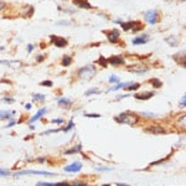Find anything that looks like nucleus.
Wrapping results in <instances>:
<instances>
[{"mask_svg": "<svg viewBox=\"0 0 186 186\" xmlns=\"http://www.w3.org/2000/svg\"><path fill=\"white\" fill-rule=\"evenodd\" d=\"M114 121L119 124H128V125H134L139 122V115L132 112H123L119 115L114 118Z\"/></svg>", "mask_w": 186, "mask_h": 186, "instance_id": "nucleus-1", "label": "nucleus"}, {"mask_svg": "<svg viewBox=\"0 0 186 186\" xmlns=\"http://www.w3.org/2000/svg\"><path fill=\"white\" fill-rule=\"evenodd\" d=\"M96 74H97V70L93 65H87V66H84V67L78 70V77H81L82 80L89 81L94 77Z\"/></svg>", "mask_w": 186, "mask_h": 186, "instance_id": "nucleus-2", "label": "nucleus"}, {"mask_svg": "<svg viewBox=\"0 0 186 186\" xmlns=\"http://www.w3.org/2000/svg\"><path fill=\"white\" fill-rule=\"evenodd\" d=\"M144 18L147 20L148 24L150 25H155L158 21H159V13L156 9H151V10H148L144 13Z\"/></svg>", "mask_w": 186, "mask_h": 186, "instance_id": "nucleus-3", "label": "nucleus"}, {"mask_svg": "<svg viewBox=\"0 0 186 186\" xmlns=\"http://www.w3.org/2000/svg\"><path fill=\"white\" fill-rule=\"evenodd\" d=\"M15 176H20V175H44V176H56L54 173H47V171H37V170H21L18 173H13Z\"/></svg>", "mask_w": 186, "mask_h": 186, "instance_id": "nucleus-4", "label": "nucleus"}, {"mask_svg": "<svg viewBox=\"0 0 186 186\" xmlns=\"http://www.w3.org/2000/svg\"><path fill=\"white\" fill-rule=\"evenodd\" d=\"M106 35H107V39H108V41L111 42V44H117V42L119 41L121 32H119V30L113 29V30H109V31H107Z\"/></svg>", "mask_w": 186, "mask_h": 186, "instance_id": "nucleus-5", "label": "nucleus"}, {"mask_svg": "<svg viewBox=\"0 0 186 186\" xmlns=\"http://www.w3.org/2000/svg\"><path fill=\"white\" fill-rule=\"evenodd\" d=\"M128 70L130 72H134V73H138V74H143V73H145L148 72V66H145L144 63H137L135 66H130L128 67Z\"/></svg>", "mask_w": 186, "mask_h": 186, "instance_id": "nucleus-6", "label": "nucleus"}, {"mask_svg": "<svg viewBox=\"0 0 186 186\" xmlns=\"http://www.w3.org/2000/svg\"><path fill=\"white\" fill-rule=\"evenodd\" d=\"M107 62L109 65H113V66H119V65H124L125 60H124V57H122L121 55H113V56L107 58Z\"/></svg>", "mask_w": 186, "mask_h": 186, "instance_id": "nucleus-7", "label": "nucleus"}, {"mask_svg": "<svg viewBox=\"0 0 186 186\" xmlns=\"http://www.w3.org/2000/svg\"><path fill=\"white\" fill-rule=\"evenodd\" d=\"M50 39H51L52 44L55 46H57V47H66L67 45H68V41H67L66 39H63V37H58V36L52 35V36H50Z\"/></svg>", "mask_w": 186, "mask_h": 186, "instance_id": "nucleus-8", "label": "nucleus"}, {"mask_svg": "<svg viewBox=\"0 0 186 186\" xmlns=\"http://www.w3.org/2000/svg\"><path fill=\"white\" fill-rule=\"evenodd\" d=\"M81 169H82V163L74 161V163H72L71 165L65 166V171H67V173H78Z\"/></svg>", "mask_w": 186, "mask_h": 186, "instance_id": "nucleus-9", "label": "nucleus"}, {"mask_svg": "<svg viewBox=\"0 0 186 186\" xmlns=\"http://www.w3.org/2000/svg\"><path fill=\"white\" fill-rule=\"evenodd\" d=\"M149 40H150L149 35H147V33H141L140 36H137L133 40V44L134 45H144V44H148Z\"/></svg>", "mask_w": 186, "mask_h": 186, "instance_id": "nucleus-10", "label": "nucleus"}, {"mask_svg": "<svg viewBox=\"0 0 186 186\" xmlns=\"http://www.w3.org/2000/svg\"><path fill=\"white\" fill-rule=\"evenodd\" d=\"M155 93L154 92H143V93H135L134 98L135 99H139V100H148L151 97H154Z\"/></svg>", "mask_w": 186, "mask_h": 186, "instance_id": "nucleus-11", "label": "nucleus"}, {"mask_svg": "<svg viewBox=\"0 0 186 186\" xmlns=\"http://www.w3.org/2000/svg\"><path fill=\"white\" fill-rule=\"evenodd\" d=\"M72 4L81 7V9H91L92 7V5L89 4L88 0H72Z\"/></svg>", "mask_w": 186, "mask_h": 186, "instance_id": "nucleus-12", "label": "nucleus"}, {"mask_svg": "<svg viewBox=\"0 0 186 186\" xmlns=\"http://www.w3.org/2000/svg\"><path fill=\"white\" fill-rule=\"evenodd\" d=\"M147 133H151V134H164L165 129L161 128V126H149V128L145 129Z\"/></svg>", "mask_w": 186, "mask_h": 186, "instance_id": "nucleus-13", "label": "nucleus"}, {"mask_svg": "<svg viewBox=\"0 0 186 186\" xmlns=\"http://www.w3.org/2000/svg\"><path fill=\"white\" fill-rule=\"evenodd\" d=\"M15 115L14 111H0V121H4V119H10Z\"/></svg>", "mask_w": 186, "mask_h": 186, "instance_id": "nucleus-14", "label": "nucleus"}, {"mask_svg": "<svg viewBox=\"0 0 186 186\" xmlns=\"http://www.w3.org/2000/svg\"><path fill=\"white\" fill-rule=\"evenodd\" d=\"M46 112H47V109H46L45 107H44V108H41V109H39V111H37V113H36L35 115H33V117L31 118L29 123H35V122H36L37 119H40V118H41L42 115H44Z\"/></svg>", "mask_w": 186, "mask_h": 186, "instance_id": "nucleus-15", "label": "nucleus"}, {"mask_svg": "<svg viewBox=\"0 0 186 186\" xmlns=\"http://www.w3.org/2000/svg\"><path fill=\"white\" fill-rule=\"evenodd\" d=\"M58 106L63 108H68L72 106V100H70L68 98H60L58 99Z\"/></svg>", "mask_w": 186, "mask_h": 186, "instance_id": "nucleus-16", "label": "nucleus"}, {"mask_svg": "<svg viewBox=\"0 0 186 186\" xmlns=\"http://www.w3.org/2000/svg\"><path fill=\"white\" fill-rule=\"evenodd\" d=\"M81 150H82V145L78 144V145H76L74 148H71L68 150H66L65 154L66 155H72V154H76V153H81Z\"/></svg>", "mask_w": 186, "mask_h": 186, "instance_id": "nucleus-17", "label": "nucleus"}, {"mask_svg": "<svg viewBox=\"0 0 186 186\" xmlns=\"http://www.w3.org/2000/svg\"><path fill=\"white\" fill-rule=\"evenodd\" d=\"M119 25L122 26V29H123L124 31H129V30H132V29H133L134 21H128V22H123V21H122Z\"/></svg>", "mask_w": 186, "mask_h": 186, "instance_id": "nucleus-18", "label": "nucleus"}, {"mask_svg": "<svg viewBox=\"0 0 186 186\" xmlns=\"http://www.w3.org/2000/svg\"><path fill=\"white\" fill-rule=\"evenodd\" d=\"M140 88V83H135V82H129V84L125 87V89L128 91H138Z\"/></svg>", "mask_w": 186, "mask_h": 186, "instance_id": "nucleus-19", "label": "nucleus"}, {"mask_svg": "<svg viewBox=\"0 0 186 186\" xmlns=\"http://www.w3.org/2000/svg\"><path fill=\"white\" fill-rule=\"evenodd\" d=\"M99 93H102V92H100V89L99 88H89L88 91H86V93H84V96H92V94H99Z\"/></svg>", "mask_w": 186, "mask_h": 186, "instance_id": "nucleus-20", "label": "nucleus"}, {"mask_svg": "<svg viewBox=\"0 0 186 186\" xmlns=\"http://www.w3.org/2000/svg\"><path fill=\"white\" fill-rule=\"evenodd\" d=\"M149 82H150V84H153V87H154V88H160V87L163 86L161 81H160L159 78H151Z\"/></svg>", "mask_w": 186, "mask_h": 186, "instance_id": "nucleus-21", "label": "nucleus"}, {"mask_svg": "<svg viewBox=\"0 0 186 186\" xmlns=\"http://www.w3.org/2000/svg\"><path fill=\"white\" fill-rule=\"evenodd\" d=\"M165 41L167 42L170 46H177V41H176V39H175V36H169V37H166L165 39Z\"/></svg>", "mask_w": 186, "mask_h": 186, "instance_id": "nucleus-22", "label": "nucleus"}, {"mask_svg": "<svg viewBox=\"0 0 186 186\" xmlns=\"http://www.w3.org/2000/svg\"><path fill=\"white\" fill-rule=\"evenodd\" d=\"M45 94H39V93H33V94H32V100H33V102H37V100H41V102H42V100H45Z\"/></svg>", "mask_w": 186, "mask_h": 186, "instance_id": "nucleus-23", "label": "nucleus"}, {"mask_svg": "<svg viewBox=\"0 0 186 186\" xmlns=\"http://www.w3.org/2000/svg\"><path fill=\"white\" fill-rule=\"evenodd\" d=\"M62 66H65V67H67V66H70L71 63H72V57L71 56H65L63 58H62Z\"/></svg>", "mask_w": 186, "mask_h": 186, "instance_id": "nucleus-24", "label": "nucleus"}, {"mask_svg": "<svg viewBox=\"0 0 186 186\" xmlns=\"http://www.w3.org/2000/svg\"><path fill=\"white\" fill-rule=\"evenodd\" d=\"M97 63L98 65H100V66H103V67H107V65H108V62H107V58H104L103 56H100L98 60H97Z\"/></svg>", "mask_w": 186, "mask_h": 186, "instance_id": "nucleus-25", "label": "nucleus"}, {"mask_svg": "<svg viewBox=\"0 0 186 186\" xmlns=\"http://www.w3.org/2000/svg\"><path fill=\"white\" fill-rule=\"evenodd\" d=\"M73 126H74V123H73V121H70V122H68V125H67L66 128L61 129V130H62V132H65V133H67V132H68L71 128H73Z\"/></svg>", "mask_w": 186, "mask_h": 186, "instance_id": "nucleus-26", "label": "nucleus"}, {"mask_svg": "<svg viewBox=\"0 0 186 186\" xmlns=\"http://www.w3.org/2000/svg\"><path fill=\"white\" fill-rule=\"evenodd\" d=\"M16 62H18V61H16ZM16 62H11V61H1V60H0V65H7V66H10V67H19V66L14 65V63H16Z\"/></svg>", "mask_w": 186, "mask_h": 186, "instance_id": "nucleus-27", "label": "nucleus"}, {"mask_svg": "<svg viewBox=\"0 0 186 186\" xmlns=\"http://www.w3.org/2000/svg\"><path fill=\"white\" fill-rule=\"evenodd\" d=\"M40 84H41V86H44V87H52L54 86L52 81H42Z\"/></svg>", "mask_w": 186, "mask_h": 186, "instance_id": "nucleus-28", "label": "nucleus"}, {"mask_svg": "<svg viewBox=\"0 0 186 186\" xmlns=\"http://www.w3.org/2000/svg\"><path fill=\"white\" fill-rule=\"evenodd\" d=\"M185 119H186V117H185V114H184L182 118H180V119L177 121V124H179L180 126H182V129H185Z\"/></svg>", "mask_w": 186, "mask_h": 186, "instance_id": "nucleus-29", "label": "nucleus"}, {"mask_svg": "<svg viewBox=\"0 0 186 186\" xmlns=\"http://www.w3.org/2000/svg\"><path fill=\"white\" fill-rule=\"evenodd\" d=\"M109 82L111 83H118L119 82V77H118V76H111V77H109Z\"/></svg>", "mask_w": 186, "mask_h": 186, "instance_id": "nucleus-30", "label": "nucleus"}, {"mask_svg": "<svg viewBox=\"0 0 186 186\" xmlns=\"http://www.w3.org/2000/svg\"><path fill=\"white\" fill-rule=\"evenodd\" d=\"M36 186H56V184H52V182H37Z\"/></svg>", "mask_w": 186, "mask_h": 186, "instance_id": "nucleus-31", "label": "nucleus"}, {"mask_svg": "<svg viewBox=\"0 0 186 186\" xmlns=\"http://www.w3.org/2000/svg\"><path fill=\"white\" fill-rule=\"evenodd\" d=\"M51 123H54V124H63L65 121L62 119V118H57V119H52Z\"/></svg>", "mask_w": 186, "mask_h": 186, "instance_id": "nucleus-32", "label": "nucleus"}, {"mask_svg": "<svg viewBox=\"0 0 186 186\" xmlns=\"http://www.w3.org/2000/svg\"><path fill=\"white\" fill-rule=\"evenodd\" d=\"M84 115H86L87 118H99L100 117V114H91V113H86V114H84Z\"/></svg>", "mask_w": 186, "mask_h": 186, "instance_id": "nucleus-33", "label": "nucleus"}, {"mask_svg": "<svg viewBox=\"0 0 186 186\" xmlns=\"http://www.w3.org/2000/svg\"><path fill=\"white\" fill-rule=\"evenodd\" d=\"M3 100L6 103H14V98H10V97H4Z\"/></svg>", "mask_w": 186, "mask_h": 186, "instance_id": "nucleus-34", "label": "nucleus"}, {"mask_svg": "<svg viewBox=\"0 0 186 186\" xmlns=\"http://www.w3.org/2000/svg\"><path fill=\"white\" fill-rule=\"evenodd\" d=\"M141 115H144V117H151V118L156 117L155 114H153V113H149V112H141Z\"/></svg>", "mask_w": 186, "mask_h": 186, "instance_id": "nucleus-35", "label": "nucleus"}, {"mask_svg": "<svg viewBox=\"0 0 186 186\" xmlns=\"http://www.w3.org/2000/svg\"><path fill=\"white\" fill-rule=\"evenodd\" d=\"M56 186H72V184H70V182H57Z\"/></svg>", "mask_w": 186, "mask_h": 186, "instance_id": "nucleus-36", "label": "nucleus"}, {"mask_svg": "<svg viewBox=\"0 0 186 186\" xmlns=\"http://www.w3.org/2000/svg\"><path fill=\"white\" fill-rule=\"evenodd\" d=\"M0 175H4V176H7V175H11L9 171L6 170H3V169H0Z\"/></svg>", "mask_w": 186, "mask_h": 186, "instance_id": "nucleus-37", "label": "nucleus"}, {"mask_svg": "<svg viewBox=\"0 0 186 186\" xmlns=\"http://www.w3.org/2000/svg\"><path fill=\"white\" fill-rule=\"evenodd\" d=\"M97 170H98V171H108V170H111V167H104V166H102V167H97Z\"/></svg>", "mask_w": 186, "mask_h": 186, "instance_id": "nucleus-38", "label": "nucleus"}, {"mask_svg": "<svg viewBox=\"0 0 186 186\" xmlns=\"http://www.w3.org/2000/svg\"><path fill=\"white\" fill-rule=\"evenodd\" d=\"M5 6H6L5 3L3 1V0H0V11H3V10L5 9Z\"/></svg>", "mask_w": 186, "mask_h": 186, "instance_id": "nucleus-39", "label": "nucleus"}, {"mask_svg": "<svg viewBox=\"0 0 186 186\" xmlns=\"http://www.w3.org/2000/svg\"><path fill=\"white\" fill-rule=\"evenodd\" d=\"M185 104H186V96H182V99H181V102H180V106L185 107Z\"/></svg>", "mask_w": 186, "mask_h": 186, "instance_id": "nucleus-40", "label": "nucleus"}, {"mask_svg": "<svg viewBox=\"0 0 186 186\" xmlns=\"http://www.w3.org/2000/svg\"><path fill=\"white\" fill-rule=\"evenodd\" d=\"M15 124H16V122L13 119V121H10V122H9V124L6 125V128H11V126H13V125H15Z\"/></svg>", "mask_w": 186, "mask_h": 186, "instance_id": "nucleus-41", "label": "nucleus"}, {"mask_svg": "<svg viewBox=\"0 0 186 186\" xmlns=\"http://www.w3.org/2000/svg\"><path fill=\"white\" fill-rule=\"evenodd\" d=\"M33 47H35V46L31 45V44H29V45H28V52H31L32 50H33Z\"/></svg>", "mask_w": 186, "mask_h": 186, "instance_id": "nucleus-42", "label": "nucleus"}, {"mask_svg": "<svg viewBox=\"0 0 186 186\" xmlns=\"http://www.w3.org/2000/svg\"><path fill=\"white\" fill-rule=\"evenodd\" d=\"M129 94H119V96H118L117 97V99H122V98H126V97H128Z\"/></svg>", "mask_w": 186, "mask_h": 186, "instance_id": "nucleus-43", "label": "nucleus"}, {"mask_svg": "<svg viewBox=\"0 0 186 186\" xmlns=\"http://www.w3.org/2000/svg\"><path fill=\"white\" fill-rule=\"evenodd\" d=\"M36 61H37V62H41V61H44V56H41V55H40V56H37Z\"/></svg>", "mask_w": 186, "mask_h": 186, "instance_id": "nucleus-44", "label": "nucleus"}, {"mask_svg": "<svg viewBox=\"0 0 186 186\" xmlns=\"http://www.w3.org/2000/svg\"><path fill=\"white\" fill-rule=\"evenodd\" d=\"M31 103H26V104H25V109H28V111H30V109H31Z\"/></svg>", "mask_w": 186, "mask_h": 186, "instance_id": "nucleus-45", "label": "nucleus"}, {"mask_svg": "<svg viewBox=\"0 0 186 186\" xmlns=\"http://www.w3.org/2000/svg\"><path fill=\"white\" fill-rule=\"evenodd\" d=\"M117 186H129V185H126V184H121V182H118Z\"/></svg>", "mask_w": 186, "mask_h": 186, "instance_id": "nucleus-46", "label": "nucleus"}, {"mask_svg": "<svg viewBox=\"0 0 186 186\" xmlns=\"http://www.w3.org/2000/svg\"><path fill=\"white\" fill-rule=\"evenodd\" d=\"M3 50H4V47H3V46H0V51H3Z\"/></svg>", "mask_w": 186, "mask_h": 186, "instance_id": "nucleus-47", "label": "nucleus"}, {"mask_svg": "<svg viewBox=\"0 0 186 186\" xmlns=\"http://www.w3.org/2000/svg\"><path fill=\"white\" fill-rule=\"evenodd\" d=\"M103 186H112V185H108V184H107V185H103Z\"/></svg>", "mask_w": 186, "mask_h": 186, "instance_id": "nucleus-48", "label": "nucleus"}]
</instances>
